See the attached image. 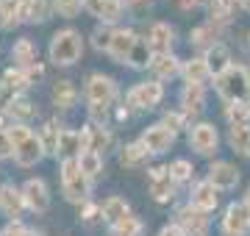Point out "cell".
<instances>
[{"instance_id": "cell-1", "label": "cell", "mask_w": 250, "mask_h": 236, "mask_svg": "<svg viewBox=\"0 0 250 236\" xmlns=\"http://www.w3.org/2000/svg\"><path fill=\"white\" fill-rule=\"evenodd\" d=\"M83 95H86V103H89L92 125H103V119H106L108 111H111V103L117 100V81L111 75L92 73L89 81H86Z\"/></svg>"}, {"instance_id": "cell-2", "label": "cell", "mask_w": 250, "mask_h": 236, "mask_svg": "<svg viewBox=\"0 0 250 236\" xmlns=\"http://www.w3.org/2000/svg\"><path fill=\"white\" fill-rule=\"evenodd\" d=\"M211 86L225 106L228 103H250V67L233 61L223 75H217Z\"/></svg>"}, {"instance_id": "cell-3", "label": "cell", "mask_w": 250, "mask_h": 236, "mask_svg": "<svg viewBox=\"0 0 250 236\" xmlns=\"http://www.w3.org/2000/svg\"><path fill=\"white\" fill-rule=\"evenodd\" d=\"M81 53H83V39H81L78 31L64 28V31L53 34V39H50V61L56 67H72L81 59Z\"/></svg>"}, {"instance_id": "cell-4", "label": "cell", "mask_w": 250, "mask_h": 236, "mask_svg": "<svg viewBox=\"0 0 250 236\" xmlns=\"http://www.w3.org/2000/svg\"><path fill=\"white\" fill-rule=\"evenodd\" d=\"M220 131H217L214 122L208 119H200V122H192V128L187 131V145L195 156H203V158H211L220 153Z\"/></svg>"}, {"instance_id": "cell-5", "label": "cell", "mask_w": 250, "mask_h": 236, "mask_svg": "<svg viewBox=\"0 0 250 236\" xmlns=\"http://www.w3.org/2000/svg\"><path fill=\"white\" fill-rule=\"evenodd\" d=\"M62 189L70 203H86L89 200L92 181L78 170V158H64L62 161Z\"/></svg>"}, {"instance_id": "cell-6", "label": "cell", "mask_w": 250, "mask_h": 236, "mask_svg": "<svg viewBox=\"0 0 250 236\" xmlns=\"http://www.w3.org/2000/svg\"><path fill=\"white\" fill-rule=\"evenodd\" d=\"M220 236H250V209L242 200H231L217 222Z\"/></svg>"}, {"instance_id": "cell-7", "label": "cell", "mask_w": 250, "mask_h": 236, "mask_svg": "<svg viewBox=\"0 0 250 236\" xmlns=\"http://www.w3.org/2000/svg\"><path fill=\"white\" fill-rule=\"evenodd\" d=\"M125 100H128V106H131V109H136V111H150V109H156L161 100H164V83L156 81V78L139 81L136 86H131V89H128Z\"/></svg>"}, {"instance_id": "cell-8", "label": "cell", "mask_w": 250, "mask_h": 236, "mask_svg": "<svg viewBox=\"0 0 250 236\" xmlns=\"http://www.w3.org/2000/svg\"><path fill=\"white\" fill-rule=\"evenodd\" d=\"M175 142H178V134H175V131H170L164 122H153V125H147L142 131V137H139V145H142L150 156L170 153Z\"/></svg>"}, {"instance_id": "cell-9", "label": "cell", "mask_w": 250, "mask_h": 236, "mask_svg": "<svg viewBox=\"0 0 250 236\" xmlns=\"http://www.w3.org/2000/svg\"><path fill=\"white\" fill-rule=\"evenodd\" d=\"M206 181L211 183L217 192H233L242 181V170L233 161H225V158H214L208 164V173H206Z\"/></svg>"}, {"instance_id": "cell-10", "label": "cell", "mask_w": 250, "mask_h": 236, "mask_svg": "<svg viewBox=\"0 0 250 236\" xmlns=\"http://www.w3.org/2000/svg\"><path fill=\"white\" fill-rule=\"evenodd\" d=\"M147 189H150V197L156 203H172L175 195H178V183L170 178V170L167 164H159V167H150L147 170Z\"/></svg>"}, {"instance_id": "cell-11", "label": "cell", "mask_w": 250, "mask_h": 236, "mask_svg": "<svg viewBox=\"0 0 250 236\" xmlns=\"http://www.w3.org/2000/svg\"><path fill=\"white\" fill-rule=\"evenodd\" d=\"M172 222L184 231V236H211V214H203V211L192 209L189 203L175 211Z\"/></svg>"}, {"instance_id": "cell-12", "label": "cell", "mask_w": 250, "mask_h": 236, "mask_svg": "<svg viewBox=\"0 0 250 236\" xmlns=\"http://www.w3.org/2000/svg\"><path fill=\"white\" fill-rule=\"evenodd\" d=\"M192 209L203 211V214H214L220 209V192L211 186V183L200 178V181L192 183V189H189V200H187Z\"/></svg>"}, {"instance_id": "cell-13", "label": "cell", "mask_w": 250, "mask_h": 236, "mask_svg": "<svg viewBox=\"0 0 250 236\" xmlns=\"http://www.w3.org/2000/svg\"><path fill=\"white\" fill-rule=\"evenodd\" d=\"M178 103L181 111L187 114L189 119L200 117L206 109H208V95H206V86H197V83H184L178 92Z\"/></svg>"}, {"instance_id": "cell-14", "label": "cell", "mask_w": 250, "mask_h": 236, "mask_svg": "<svg viewBox=\"0 0 250 236\" xmlns=\"http://www.w3.org/2000/svg\"><path fill=\"white\" fill-rule=\"evenodd\" d=\"M83 9L89 11L92 17H98L103 25H114L120 22L125 14V0H81Z\"/></svg>"}, {"instance_id": "cell-15", "label": "cell", "mask_w": 250, "mask_h": 236, "mask_svg": "<svg viewBox=\"0 0 250 236\" xmlns=\"http://www.w3.org/2000/svg\"><path fill=\"white\" fill-rule=\"evenodd\" d=\"M223 39H225V25H217L211 20H206V22H200L189 31V45L200 47V50H208L211 45L223 42Z\"/></svg>"}, {"instance_id": "cell-16", "label": "cell", "mask_w": 250, "mask_h": 236, "mask_svg": "<svg viewBox=\"0 0 250 236\" xmlns=\"http://www.w3.org/2000/svg\"><path fill=\"white\" fill-rule=\"evenodd\" d=\"M181 78H184V83H197V86H206V89L214 83V75H211V70H208V64H206L203 56L187 59L184 67H181Z\"/></svg>"}, {"instance_id": "cell-17", "label": "cell", "mask_w": 250, "mask_h": 236, "mask_svg": "<svg viewBox=\"0 0 250 236\" xmlns=\"http://www.w3.org/2000/svg\"><path fill=\"white\" fill-rule=\"evenodd\" d=\"M147 45H150L153 56L159 53H172V45H175V28L170 25V22H153L150 31H147Z\"/></svg>"}, {"instance_id": "cell-18", "label": "cell", "mask_w": 250, "mask_h": 236, "mask_svg": "<svg viewBox=\"0 0 250 236\" xmlns=\"http://www.w3.org/2000/svg\"><path fill=\"white\" fill-rule=\"evenodd\" d=\"M136 42V31L131 28H114V34H111V42H108V59L117 64H125L128 61V53H131V47Z\"/></svg>"}, {"instance_id": "cell-19", "label": "cell", "mask_w": 250, "mask_h": 236, "mask_svg": "<svg viewBox=\"0 0 250 236\" xmlns=\"http://www.w3.org/2000/svg\"><path fill=\"white\" fill-rule=\"evenodd\" d=\"M181 67H184V61H181L175 53H159V56H153V61H150V70L153 78L156 81H172V78H178L181 75Z\"/></svg>"}, {"instance_id": "cell-20", "label": "cell", "mask_w": 250, "mask_h": 236, "mask_svg": "<svg viewBox=\"0 0 250 236\" xmlns=\"http://www.w3.org/2000/svg\"><path fill=\"white\" fill-rule=\"evenodd\" d=\"M206 59V64H208V70H211V75H223L228 67L233 64V56H231V47L225 45V42H217V45H211L208 50H203L200 53Z\"/></svg>"}, {"instance_id": "cell-21", "label": "cell", "mask_w": 250, "mask_h": 236, "mask_svg": "<svg viewBox=\"0 0 250 236\" xmlns=\"http://www.w3.org/2000/svg\"><path fill=\"white\" fill-rule=\"evenodd\" d=\"M22 200H25V206H31L34 211H47L50 195H47L45 181H42V178H31V181L22 186Z\"/></svg>"}, {"instance_id": "cell-22", "label": "cell", "mask_w": 250, "mask_h": 236, "mask_svg": "<svg viewBox=\"0 0 250 236\" xmlns=\"http://www.w3.org/2000/svg\"><path fill=\"white\" fill-rule=\"evenodd\" d=\"M81 137H83V150H92L98 156H103L106 147L111 145V134L106 125H86L81 131Z\"/></svg>"}, {"instance_id": "cell-23", "label": "cell", "mask_w": 250, "mask_h": 236, "mask_svg": "<svg viewBox=\"0 0 250 236\" xmlns=\"http://www.w3.org/2000/svg\"><path fill=\"white\" fill-rule=\"evenodd\" d=\"M147 161H150V153L139 145V139L120 147V167H125V170H142V167H147Z\"/></svg>"}, {"instance_id": "cell-24", "label": "cell", "mask_w": 250, "mask_h": 236, "mask_svg": "<svg viewBox=\"0 0 250 236\" xmlns=\"http://www.w3.org/2000/svg\"><path fill=\"white\" fill-rule=\"evenodd\" d=\"M45 156V150H42V142H39V137H31L22 142V145L14 147V158H17L20 167H31V164H36L39 158Z\"/></svg>"}, {"instance_id": "cell-25", "label": "cell", "mask_w": 250, "mask_h": 236, "mask_svg": "<svg viewBox=\"0 0 250 236\" xmlns=\"http://www.w3.org/2000/svg\"><path fill=\"white\" fill-rule=\"evenodd\" d=\"M236 11H239V0H211L208 3V20L217 25H228Z\"/></svg>"}, {"instance_id": "cell-26", "label": "cell", "mask_w": 250, "mask_h": 236, "mask_svg": "<svg viewBox=\"0 0 250 236\" xmlns=\"http://www.w3.org/2000/svg\"><path fill=\"white\" fill-rule=\"evenodd\" d=\"M22 206H25V200H22V192L20 189H14V186H3V189H0V211H3L6 217L17 219Z\"/></svg>"}, {"instance_id": "cell-27", "label": "cell", "mask_w": 250, "mask_h": 236, "mask_svg": "<svg viewBox=\"0 0 250 236\" xmlns=\"http://www.w3.org/2000/svg\"><path fill=\"white\" fill-rule=\"evenodd\" d=\"M150 61H153V50H150V45H147V39L136 37V42H134V47H131V53H128V61L125 64H128L131 70H147Z\"/></svg>"}, {"instance_id": "cell-28", "label": "cell", "mask_w": 250, "mask_h": 236, "mask_svg": "<svg viewBox=\"0 0 250 236\" xmlns=\"http://www.w3.org/2000/svg\"><path fill=\"white\" fill-rule=\"evenodd\" d=\"M103 209V219H106L108 225H114V222H120V219H125L128 214H131V206H128V200L120 197V195H111V197L100 206Z\"/></svg>"}, {"instance_id": "cell-29", "label": "cell", "mask_w": 250, "mask_h": 236, "mask_svg": "<svg viewBox=\"0 0 250 236\" xmlns=\"http://www.w3.org/2000/svg\"><path fill=\"white\" fill-rule=\"evenodd\" d=\"M228 147H231L236 156L250 158V125L228 128Z\"/></svg>"}, {"instance_id": "cell-30", "label": "cell", "mask_w": 250, "mask_h": 236, "mask_svg": "<svg viewBox=\"0 0 250 236\" xmlns=\"http://www.w3.org/2000/svg\"><path fill=\"white\" fill-rule=\"evenodd\" d=\"M81 150H83V137H81L78 131H62V137H59V153L64 158H78Z\"/></svg>"}, {"instance_id": "cell-31", "label": "cell", "mask_w": 250, "mask_h": 236, "mask_svg": "<svg viewBox=\"0 0 250 236\" xmlns=\"http://www.w3.org/2000/svg\"><path fill=\"white\" fill-rule=\"evenodd\" d=\"M11 56H14V61H17L20 70H31L36 64V47L31 39H20L17 45L11 47Z\"/></svg>"}, {"instance_id": "cell-32", "label": "cell", "mask_w": 250, "mask_h": 236, "mask_svg": "<svg viewBox=\"0 0 250 236\" xmlns=\"http://www.w3.org/2000/svg\"><path fill=\"white\" fill-rule=\"evenodd\" d=\"M223 117L228 122V128L250 125V103H228L223 109Z\"/></svg>"}, {"instance_id": "cell-33", "label": "cell", "mask_w": 250, "mask_h": 236, "mask_svg": "<svg viewBox=\"0 0 250 236\" xmlns=\"http://www.w3.org/2000/svg\"><path fill=\"white\" fill-rule=\"evenodd\" d=\"M78 170L89 181H95L100 173H103V156H98V153H92V150H81V156H78Z\"/></svg>"}, {"instance_id": "cell-34", "label": "cell", "mask_w": 250, "mask_h": 236, "mask_svg": "<svg viewBox=\"0 0 250 236\" xmlns=\"http://www.w3.org/2000/svg\"><path fill=\"white\" fill-rule=\"evenodd\" d=\"M108 234L111 236H142L145 234V222L139 217H134V214H128L125 219L108 225Z\"/></svg>"}, {"instance_id": "cell-35", "label": "cell", "mask_w": 250, "mask_h": 236, "mask_svg": "<svg viewBox=\"0 0 250 236\" xmlns=\"http://www.w3.org/2000/svg\"><path fill=\"white\" fill-rule=\"evenodd\" d=\"M75 100H78V92L72 86L70 81H56L53 86V103L59 109H72L75 106Z\"/></svg>"}, {"instance_id": "cell-36", "label": "cell", "mask_w": 250, "mask_h": 236, "mask_svg": "<svg viewBox=\"0 0 250 236\" xmlns=\"http://www.w3.org/2000/svg\"><path fill=\"white\" fill-rule=\"evenodd\" d=\"M167 170H170V178L175 183H192V178H195V164L189 161V158H175V161L167 164Z\"/></svg>"}, {"instance_id": "cell-37", "label": "cell", "mask_w": 250, "mask_h": 236, "mask_svg": "<svg viewBox=\"0 0 250 236\" xmlns=\"http://www.w3.org/2000/svg\"><path fill=\"white\" fill-rule=\"evenodd\" d=\"M59 137H62V131L56 122H47L42 128V134H39V142H42V150L45 153H59Z\"/></svg>"}, {"instance_id": "cell-38", "label": "cell", "mask_w": 250, "mask_h": 236, "mask_svg": "<svg viewBox=\"0 0 250 236\" xmlns=\"http://www.w3.org/2000/svg\"><path fill=\"white\" fill-rule=\"evenodd\" d=\"M161 122L170 128V131H175V134H181V131H189L192 128V122H189V117L184 114L181 109H172V111H164V117H161Z\"/></svg>"}, {"instance_id": "cell-39", "label": "cell", "mask_w": 250, "mask_h": 236, "mask_svg": "<svg viewBox=\"0 0 250 236\" xmlns=\"http://www.w3.org/2000/svg\"><path fill=\"white\" fill-rule=\"evenodd\" d=\"M20 0H0V28H14L20 22L17 17Z\"/></svg>"}, {"instance_id": "cell-40", "label": "cell", "mask_w": 250, "mask_h": 236, "mask_svg": "<svg viewBox=\"0 0 250 236\" xmlns=\"http://www.w3.org/2000/svg\"><path fill=\"white\" fill-rule=\"evenodd\" d=\"M6 111H9L11 117H20V119L34 117V106H31V103H28L25 98H14V100L9 103V106H6Z\"/></svg>"}, {"instance_id": "cell-41", "label": "cell", "mask_w": 250, "mask_h": 236, "mask_svg": "<svg viewBox=\"0 0 250 236\" xmlns=\"http://www.w3.org/2000/svg\"><path fill=\"white\" fill-rule=\"evenodd\" d=\"M53 9L59 11L64 20H72V17H78V11L83 9V3H81V0H53Z\"/></svg>"}, {"instance_id": "cell-42", "label": "cell", "mask_w": 250, "mask_h": 236, "mask_svg": "<svg viewBox=\"0 0 250 236\" xmlns=\"http://www.w3.org/2000/svg\"><path fill=\"white\" fill-rule=\"evenodd\" d=\"M111 34H114V28H98L95 34H92V45L98 47V50H108V42H111Z\"/></svg>"}, {"instance_id": "cell-43", "label": "cell", "mask_w": 250, "mask_h": 236, "mask_svg": "<svg viewBox=\"0 0 250 236\" xmlns=\"http://www.w3.org/2000/svg\"><path fill=\"white\" fill-rule=\"evenodd\" d=\"M47 11H50V3L47 0H31V22L47 20Z\"/></svg>"}, {"instance_id": "cell-44", "label": "cell", "mask_w": 250, "mask_h": 236, "mask_svg": "<svg viewBox=\"0 0 250 236\" xmlns=\"http://www.w3.org/2000/svg\"><path fill=\"white\" fill-rule=\"evenodd\" d=\"M6 134H9L11 145L17 147V145H22V142L31 137V128H25V125H11V128H6Z\"/></svg>"}, {"instance_id": "cell-45", "label": "cell", "mask_w": 250, "mask_h": 236, "mask_svg": "<svg viewBox=\"0 0 250 236\" xmlns=\"http://www.w3.org/2000/svg\"><path fill=\"white\" fill-rule=\"evenodd\" d=\"M98 219H103V209H100L98 203H89V200H86V203H83V222H98Z\"/></svg>"}, {"instance_id": "cell-46", "label": "cell", "mask_w": 250, "mask_h": 236, "mask_svg": "<svg viewBox=\"0 0 250 236\" xmlns=\"http://www.w3.org/2000/svg\"><path fill=\"white\" fill-rule=\"evenodd\" d=\"M211 0H178L181 11H197V9H208Z\"/></svg>"}, {"instance_id": "cell-47", "label": "cell", "mask_w": 250, "mask_h": 236, "mask_svg": "<svg viewBox=\"0 0 250 236\" xmlns=\"http://www.w3.org/2000/svg\"><path fill=\"white\" fill-rule=\"evenodd\" d=\"M14 153V145H11V139L6 131H0V158H9Z\"/></svg>"}, {"instance_id": "cell-48", "label": "cell", "mask_w": 250, "mask_h": 236, "mask_svg": "<svg viewBox=\"0 0 250 236\" xmlns=\"http://www.w3.org/2000/svg\"><path fill=\"white\" fill-rule=\"evenodd\" d=\"M25 234V228H22V222H17V219H11L9 225L3 228V236H22Z\"/></svg>"}, {"instance_id": "cell-49", "label": "cell", "mask_w": 250, "mask_h": 236, "mask_svg": "<svg viewBox=\"0 0 250 236\" xmlns=\"http://www.w3.org/2000/svg\"><path fill=\"white\" fill-rule=\"evenodd\" d=\"M156 236H184V231H181V228L175 225V222H167V225L161 228V231H159Z\"/></svg>"}, {"instance_id": "cell-50", "label": "cell", "mask_w": 250, "mask_h": 236, "mask_svg": "<svg viewBox=\"0 0 250 236\" xmlns=\"http://www.w3.org/2000/svg\"><path fill=\"white\" fill-rule=\"evenodd\" d=\"M153 0H125V6H150Z\"/></svg>"}, {"instance_id": "cell-51", "label": "cell", "mask_w": 250, "mask_h": 236, "mask_svg": "<svg viewBox=\"0 0 250 236\" xmlns=\"http://www.w3.org/2000/svg\"><path fill=\"white\" fill-rule=\"evenodd\" d=\"M239 9L245 11V14H250V0H239Z\"/></svg>"}, {"instance_id": "cell-52", "label": "cell", "mask_w": 250, "mask_h": 236, "mask_svg": "<svg viewBox=\"0 0 250 236\" xmlns=\"http://www.w3.org/2000/svg\"><path fill=\"white\" fill-rule=\"evenodd\" d=\"M242 203H245V206H248V209H250V186H248V189H245V197H242Z\"/></svg>"}, {"instance_id": "cell-53", "label": "cell", "mask_w": 250, "mask_h": 236, "mask_svg": "<svg viewBox=\"0 0 250 236\" xmlns=\"http://www.w3.org/2000/svg\"><path fill=\"white\" fill-rule=\"evenodd\" d=\"M22 236H42V234H34V231H25Z\"/></svg>"}]
</instances>
